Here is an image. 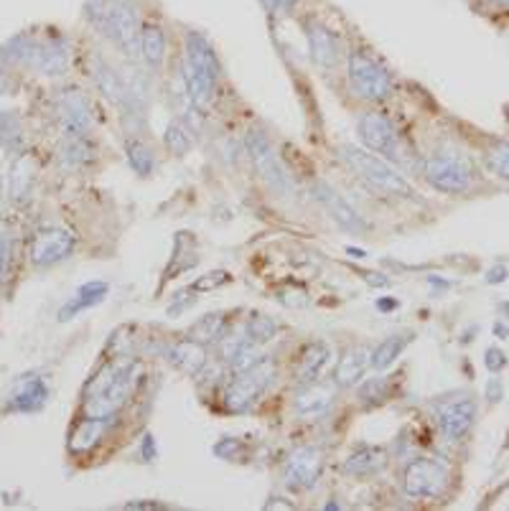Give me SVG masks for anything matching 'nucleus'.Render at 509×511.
<instances>
[{
	"label": "nucleus",
	"mask_w": 509,
	"mask_h": 511,
	"mask_svg": "<svg viewBox=\"0 0 509 511\" xmlns=\"http://www.w3.org/2000/svg\"><path fill=\"white\" fill-rule=\"evenodd\" d=\"M219 71H222V66H219L217 51L211 46V41L201 31H186L183 59L181 66H178V74H181L183 84H186V92L191 97L193 107L201 115L211 107Z\"/></svg>",
	"instance_id": "obj_1"
},
{
	"label": "nucleus",
	"mask_w": 509,
	"mask_h": 511,
	"mask_svg": "<svg viewBox=\"0 0 509 511\" xmlns=\"http://www.w3.org/2000/svg\"><path fill=\"white\" fill-rule=\"evenodd\" d=\"M135 374H138V361L133 356H115V361L102 369L97 377L89 382L87 395H84V410L92 418L115 420V415L128 405L133 395Z\"/></svg>",
	"instance_id": "obj_2"
},
{
	"label": "nucleus",
	"mask_w": 509,
	"mask_h": 511,
	"mask_svg": "<svg viewBox=\"0 0 509 511\" xmlns=\"http://www.w3.org/2000/svg\"><path fill=\"white\" fill-rule=\"evenodd\" d=\"M339 156L346 163V168L362 181L369 191H375L377 196H390V198H415V191L408 181L398 173V171L385 161V158L375 156L372 151H364L357 146H339Z\"/></svg>",
	"instance_id": "obj_3"
},
{
	"label": "nucleus",
	"mask_w": 509,
	"mask_h": 511,
	"mask_svg": "<svg viewBox=\"0 0 509 511\" xmlns=\"http://www.w3.org/2000/svg\"><path fill=\"white\" fill-rule=\"evenodd\" d=\"M276 379V364L270 356H260L258 361L247 369H237L234 377L224 387V407L234 415H245L252 410V405L263 397Z\"/></svg>",
	"instance_id": "obj_4"
},
{
	"label": "nucleus",
	"mask_w": 509,
	"mask_h": 511,
	"mask_svg": "<svg viewBox=\"0 0 509 511\" xmlns=\"http://www.w3.org/2000/svg\"><path fill=\"white\" fill-rule=\"evenodd\" d=\"M357 133L367 151L380 153L382 158L398 163V166H403V168H410V166H413V158H410V151H408V146H405V140L400 138L395 125L387 120L385 115H380V112H364L357 122Z\"/></svg>",
	"instance_id": "obj_5"
},
{
	"label": "nucleus",
	"mask_w": 509,
	"mask_h": 511,
	"mask_svg": "<svg viewBox=\"0 0 509 511\" xmlns=\"http://www.w3.org/2000/svg\"><path fill=\"white\" fill-rule=\"evenodd\" d=\"M245 148H247V156H250L252 166H255V171H258V176L265 181V186L273 188V191L281 193V196H286V193L293 191L291 173L286 171L281 158L276 156L268 135L260 133V130H250L245 138Z\"/></svg>",
	"instance_id": "obj_6"
},
{
	"label": "nucleus",
	"mask_w": 509,
	"mask_h": 511,
	"mask_svg": "<svg viewBox=\"0 0 509 511\" xmlns=\"http://www.w3.org/2000/svg\"><path fill=\"white\" fill-rule=\"evenodd\" d=\"M438 430L443 432L445 440H461L476 420V400L466 392H456V395H443L430 405Z\"/></svg>",
	"instance_id": "obj_7"
},
{
	"label": "nucleus",
	"mask_w": 509,
	"mask_h": 511,
	"mask_svg": "<svg viewBox=\"0 0 509 511\" xmlns=\"http://www.w3.org/2000/svg\"><path fill=\"white\" fill-rule=\"evenodd\" d=\"M451 483V473L440 460L418 458L410 460L403 473V491L408 499H438Z\"/></svg>",
	"instance_id": "obj_8"
},
{
	"label": "nucleus",
	"mask_w": 509,
	"mask_h": 511,
	"mask_svg": "<svg viewBox=\"0 0 509 511\" xmlns=\"http://www.w3.org/2000/svg\"><path fill=\"white\" fill-rule=\"evenodd\" d=\"M349 84L362 99L377 102L393 92V76L375 56L364 51L349 54Z\"/></svg>",
	"instance_id": "obj_9"
},
{
	"label": "nucleus",
	"mask_w": 509,
	"mask_h": 511,
	"mask_svg": "<svg viewBox=\"0 0 509 511\" xmlns=\"http://www.w3.org/2000/svg\"><path fill=\"white\" fill-rule=\"evenodd\" d=\"M423 176L440 193H463L474 183L471 168L453 156H430L423 163Z\"/></svg>",
	"instance_id": "obj_10"
},
{
	"label": "nucleus",
	"mask_w": 509,
	"mask_h": 511,
	"mask_svg": "<svg viewBox=\"0 0 509 511\" xmlns=\"http://www.w3.org/2000/svg\"><path fill=\"white\" fill-rule=\"evenodd\" d=\"M321 473H323V453L316 445H301L288 455L286 471H283V483L291 491H311L318 483Z\"/></svg>",
	"instance_id": "obj_11"
},
{
	"label": "nucleus",
	"mask_w": 509,
	"mask_h": 511,
	"mask_svg": "<svg viewBox=\"0 0 509 511\" xmlns=\"http://www.w3.org/2000/svg\"><path fill=\"white\" fill-rule=\"evenodd\" d=\"M311 191H313L316 201L321 203L323 211L331 216V221H334L339 229H344L346 234H354V237L367 232V221L362 219V214H359L336 188H331L328 183H323V181H316Z\"/></svg>",
	"instance_id": "obj_12"
},
{
	"label": "nucleus",
	"mask_w": 509,
	"mask_h": 511,
	"mask_svg": "<svg viewBox=\"0 0 509 511\" xmlns=\"http://www.w3.org/2000/svg\"><path fill=\"white\" fill-rule=\"evenodd\" d=\"M303 34H306V44H308L311 61L326 71L336 69L341 61V44L334 31L328 29L326 24H321V21H316V18H308Z\"/></svg>",
	"instance_id": "obj_13"
},
{
	"label": "nucleus",
	"mask_w": 509,
	"mask_h": 511,
	"mask_svg": "<svg viewBox=\"0 0 509 511\" xmlns=\"http://www.w3.org/2000/svg\"><path fill=\"white\" fill-rule=\"evenodd\" d=\"M56 110L66 138H84L92 130V110H89L87 97L79 89L69 87L59 94Z\"/></svg>",
	"instance_id": "obj_14"
},
{
	"label": "nucleus",
	"mask_w": 509,
	"mask_h": 511,
	"mask_svg": "<svg viewBox=\"0 0 509 511\" xmlns=\"http://www.w3.org/2000/svg\"><path fill=\"white\" fill-rule=\"evenodd\" d=\"M76 239L71 232L61 227H51L39 232V237L34 239V247H31V260L39 268H51L56 262L66 260V257L74 252Z\"/></svg>",
	"instance_id": "obj_15"
},
{
	"label": "nucleus",
	"mask_w": 509,
	"mask_h": 511,
	"mask_svg": "<svg viewBox=\"0 0 509 511\" xmlns=\"http://www.w3.org/2000/svg\"><path fill=\"white\" fill-rule=\"evenodd\" d=\"M163 359L171 366H176L178 372L188 374V377H196L206 366V349L204 343H199L196 338H178V341H171L163 349Z\"/></svg>",
	"instance_id": "obj_16"
},
{
	"label": "nucleus",
	"mask_w": 509,
	"mask_h": 511,
	"mask_svg": "<svg viewBox=\"0 0 509 511\" xmlns=\"http://www.w3.org/2000/svg\"><path fill=\"white\" fill-rule=\"evenodd\" d=\"M331 405H334V387L321 382H311L298 392V397L293 402V410H296V415L301 420H321L328 415Z\"/></svg>",
	"instance_id": "obj_17"
},
{
	"label": "nucleus",
	"mask_w": 509,
	"mask_h": 511,
	"mask_svg": "<svg viewBox=\"0 0 509 511\" xmlns=\"http://www.w3.org/2000/svg\"><path fill=\"white\" fill-rule=\"evenodd\" d=\"M372 369V349L369 346H351L344 351V356L339 359L334 369V384L336 387H357L367 372Z\"/></svg>",
	"instance_id": "obj_18"
},
{
	"label": "nucleus",
	"mask_w": 509,
	"mask_h": 511,
	"mask_svg": "<svg viewBox=\"0 0 509 511\" xmlns=\"http://www.w3.org/2000/svg\"><path fill=\"white\" fill-rule=\"evenodd\" d=\"M49 400V387L41 377H24L16 384L8 400V410L13 413H39Z\"/></svg>",
	"instance_id": "obj_19"
},
{
	"label": "nucleus",
	"mask_w": 509,
	"mask_h": 511,
	"mask_svg": "<svg viewBox=\"0 0 509 511\" xmlns=\"http://www.w3.org/2000/svg\"><path fill=\"white\" fill-rule=\"evenodd\" d=\"M89 69H92V81H94V87H97V92H100L110 105H123L125 76L102 56H94Z\"/></svg>",
	"instance_id": "obj_20"
},
{
	"label": "nucleus",
	"mask_w": 509,
	"mask_h": 511,
	"mask_svg": "<svg viewBox=\"0 0 509 511\" xmlns=\"http://www.w3.org/2000/svg\"><path fill=\"white\" fill-rule=\"evenodd\" d=\"M387 465V453L377 445H357L346 455L344 460V473L354 478H367L380 473Z\"/></svg>",
	"instance_id": "obj_21"
},
{
	"label": "nucleus",
	"mask_w": 509,
	"mask_h": 511,
	"mask_svg": "<svg viewBox=\"0 0 509 511\" xmlns=\"http://www.w3.org/2000/svg\"><path fill=\"white\" fill-rule=\"evenodd\" d=\"M110 293V285L102 283V280H92V283H84L82 288H76V293L69 298V300L61 305L59 310V320H71L74 315L84 313V310L100 305L102 300Z\"/></svg>",
	"instance_id": "obj_22"
},
{
	"label": "nucleus",
	"mask_w": 509,
	"mask_h": 511,
	"mask_svg": "<svg viewBox=\"0 0 509 511\" xmlns=\"http://www.w3.org/2000/svg\"><path fill=\"white\" fill-rule=\"evenodd\" d=\"M107 430H110V420L84 415V418L71 427L69 450L71 453H87V450H92V447L105 437Z\"/></svg>",
	"instance_id": "obj_23"
},
{
	"label": "nucleus",
	"mask_w": 509,
	"mask_h": 511,
	"mask_svg": "<svg viewBox=\"0 0 509 511\" xmlns=\"http://www.w3.org/2000/svg\"><path fill=\"white\" fill-rule=\"evenodd\" d=\"M166 59V34L158 24H143L141 29V61L146 69L158 71Z\"/></svg>",
	"instance_id": "obj_24"
},
{
	"label": "nucleus",
	"mask_w": 509,
	"mask_h": 511,
	"mask_svg": "<svg viewBox=\"0 0 509 511\" xmlns=\"http://www.w3.org/2000/svg\"><path fill=\"white\" fill-rule=\"evenodd\" d=\"M328 359H331V349H328L323 341H313L311 346H306V351L301 354L298 369H296L298 382L303 384L318 382V377H321L323 369H326Z\"/></svg>",
	"instance_id": "obj_25"
},
{
	"label": "nucleus",
	"mask_w": 509,
	"mask_h": 511,
	"mask_svg": "<svg viewBox=\"0 0 509 511\" xmlns=\"http://www.w3.org/2000/svg\"><path fill=\"white\" fill-rule=\"evenodd\" d=\"M227 315L224 313H206L201 315L196 323L191 325V331H188V336L196 338L199 343H219L224 336H227Z\"/></svg>",
	"instance_id": "obj_26"
},
{
	"label": "nucleus",
	"mask_w": 509,
	"mask_h": 511,
	"mask_svg": "<svg viewBox=\"0 0 509 511\" xmlns=\"http://www.w3.org/2000/svg\"><path fill=\"white\" fill-rule=\"evenodd\" d=\"M408 343H410L408 333H395V336H387L385 341H380L372 349V369L382 372L387 366H393L400 359V354L408 349Z\"/></svg>",
	"instance_id": "obj_27"
},
{
	"label": "nucleus",
	"mask_w": 509,
	"mask_h": 511,
	"mask_svg": "<svg viewBox=\"0 0 509 511\" xmlns=\"http://www.w3.org/2000/svg\"><path fill=\"white\" fill-rule=\"evenodd\" d=\"M191 133L193 130L188 128L181 117L171 120L163 133V143L166 148H168V153H173V156H186V153L191 151Z\"/></svg>",
	"instance_id": "obj_28"
},
{
	"label": "nucleus",
	"mask_w": 509,
	"mask_h": 511,
	"mask_svg": "<svg viewBox=\"0 0 509 511\" xmlns=\"http://www.w3.org/2000/svg\"><path fill=\"white\" fill-rule=\"evenodd\" d=\"M390 397V379L385 377H372V379H362L359 382V392L357 400L362 407H380L382 402H387Z\"/></svg>",
	"instance_id": "obj_29"
},
{
	"label": "nucleus",
	"mask_w": 509,
	"mask_h": 511,
	"mask_svg": "<svg viewBox=\"0 0 509 511\" xmlns=\"http://www.w3.org/2000/svg\"><path fill=\"white\" fill-rule=\"evenodd\" d=\"M125 158H128V166L138 176H148L153 171V166H156L153 151L143 140H128V143H125Z\"/></svg>",
	"instance_id": "obj_30"
},
{
	"label": "nucleus",
	"mask_w": 509,
	"mask_h": 511,
	"mask_svg": "<svg viewBox=\"0 0 509 511\" xmlns=\"http://www.w3.org/2000/svg\"><path fill=\"white\" fill-rule=\"evenodd\" d=\"M278 333V323L270 315H263V313H252L250 318H247L245 323V336L250 338L252 343H258V346H263V343L273 341Z\"/></svg>",
	"instance_id": "obj_31"
},
{
	"label": "nucleus",
	"mask_w": 509,
	"mask_h": 511,
	"mask_svg": "<svg viewBox=\"0 0 509 511\" xmlns=\"http://www.w3.org/2000/svg\"><path fill=\"white\" fill-rule=\"evenodd\" d=\"M31 183H34V171L26 161L16 163V168L11 173V196L16 201H26L31 193Z\"/></svg>",
	"instance_id": "obj_32"
},
{
	"label": "nucleus",
	"mask_w": 509,
	"mask_h": 511,
	"mask_svg": "<svg viewBox=\"0 0 509 511\" xmlns=\"http://www.w3.org/2000/svg\"><path fill=\"white\" fill-rule=\"evenodd\" d=\"M486 166L494 176L509 183V143H497L492 151L486 153Z\"/></svg>",
	"instance_id": "obj_33"
},
{
	"label": "nucleus",
	"mask_w": 509,
	"mask_h": 511,
	"mask_svg": "<svg viewBox=\"0 0 509 511\" xmlns=\"http://www.w3.org/2000/svg\"><path fill=\"white\" fill-rule=\"evenodd\" d=\"M84 153H87L84 138H69V143L61 148V161H64V166H79V163H84L89 158Z\"/></svg>",
	"instance_id": "obj_34"
},
{
	"label": "nucleus",
	"mask_w": 509,
	"mask_h": 511,
	"mask_svg": "<svg viewBox=\"0 0 509 511\" xmlns=\"http://www.w3.org/2000/svg\"><path fill=\"white\" fill-rule=\"evenodd\" d=\"M240 453H242V442L237 440V437H222V440L214 445V455H217V458L229 460V458H237Z\"/></svg>",
	"instance_id": "obj_35"
},
{
	"label": "nucleus",
	"mask_w": 509,
	"mask_h": 511,
	"mask_svg": "<svg viewBox=\"0 0 509 511\" xmlns=\"http://www.w3.org/2000/svg\"><path fill=\"white\" fill-rule=\"evenodd\" d=\"M484 364H486V369L492 374H497V372H502L504 369V364H507V359H504V354L499 349H486V356H484Z\"/></svg>",
	"instance_id": "obj_36"
},
{
	"label": "nucleus",
	"mask_w": 509,
	"mask_h": 511,
	"mask_svg": "<svg viewBox=\"0 0 509 511\" xmlns=\"http://www.w3.org/2000/svg\"><path fill=\"white\" fill-rule=\"evenodd\" d=\"M260 3H263L265 11H268L270 16H276V13H288L298 6V0H260Z\"/></svg>",
	"instance_id": "obj_37"
},
{
	"label": "nucleus",
	"mask_w": 509,
	"mask_h": 511,
	"mask_svg": "<svg viewBox=\"0 0 509 511\" xmlns=\"http://www.w3.org/2000/svg\"><path fill=\"white\" fill-rule=\"evenodd\" d=\"M229 280L227 273H211V278H201L199 283L193 285V290H206V288H219V285H224Z\"/></svg>",
	"instance_id": "obj_38"
},
{
	"label": "nucleus",
	"mask_w": 509,
	"mask_h": 511,
	"mask_svg": "<svg viewBox=\"0 0 509 511\" xmlns=\"http://www.w3.org/2000/svg\"><path fill=\"white\" fill-rule=\"evenodd\" d=\"M158 458V445H156V437L148 432V435H143V442H141V460H156Z\"/></svg>",
	"instance_id": "obj_39"
},
{
	"label": "nucleus",
	"mask_w": 509,
	"mask_h": 511,
	"mask_svg": "<svg viewBox=\"0 0 509 511\" xmlns=\"http://www.w3.org/2000/svg\"><path fill=\"white\" fill-rule=\"evenodd\" d=\"M504 280H507V268H504V265H497V268H492L489 273H486V283L489 285L504 283Z\"/></svg>",
	"instance_id": "obj_40"
},
{
	"label": "nucleus",
	"mask_w": 509,
	"mask_h": 511,
	"mask_svg": "<svg viewBox=\"0 0 509 511\" xmlns=\"http://www.w3.org/2000/svg\"><path fill=\"white\" fill-rule=\"evenodd\" d=\"M486 397H489L492 402L502 400V382H499V379H492V382H489V387H486Z\"/></svg>",
	"instance_id": "obj_41"
},
{
	"label": "nucleus",
	"mask_w": 509,
	"mask_h": 511,
	"mask_svg": "<svg viewBox=\"0 0 509 511\" xmlns=\"http://www.w3.org/2000/svg\"><path fill=\"white\" fill-rule=\"evenodd\" d=\"M125 509H163V506L161 504H151V501H130L128 506H125Z\"/></svg>",
	"instance_id": "obj_42"
},
{
	"label": "nucleus",
	"mask_w": 509,
	"mask_h": 511,
	"mask_svg": "<svg viewBox=\"0 0 509 511\" xmlns=\"http://www.w3.org/2000/svg\"><path fill=\"white\" fill-rule=\"evenodd\" d=\"M377 308H380V310L398 308V300H390V298H385V300H380V303H377Z\"/></svg>",
	"instance_id": "obj_43"
},
{
	"label": "nucleus",
	"mask_w": 509,
	"mask_h": 511,
	"mask_svg": "<svg viewBox=\"0 0 509 511\" xmlns=\"http://www.w3.org/2000/svg\"><path fill=\"white\" fill-rule=\"evenodd\" d=\"M494 331H497V336H499V338H507V325L497 323V325H494Z\"/></svg>",
	"instance_id": "obj_44"
},
{
	"label": "nucleus",
	"mask_w": 509,
	"mask_h": 511,
	"mask_svg": "<svg viewBox=\"0 0 509 511\" xmlns=\"http://www.w3.org/2000/svg\"><path fill=\"white\" fill-rule=\"evenodd\" d=\"M489 3H494V6H504V8H509V0H489Z\"/></svg>",
	"instance_id": "obj_45"
},
{
	"label": "nucleus",
	"mask_w": 509,
	"mask_h": 511,
	"mask_svg": "<svg viewBox=\"0 0 509 511\" xmlns=\"http://www.w3.org/2000/svg\"><path fill=\"white\" fill-rule=\"evenodd\" d=\"M346 252H349L351 257H364V252H362V250H351V247H349V250H346Z\"/></svg>",
	"instance_id": "obj_46"
}]
</instances>
